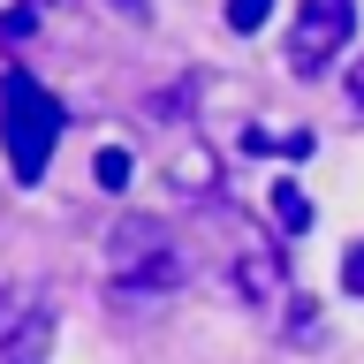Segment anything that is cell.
Returning a JSON list of instances; mask_svg holds the SVG:
<instances>
[{
    "label": "cell",
    "mask_w": 364,
    "mask_h": 364,
    "mask_svg": "<svg viewBox=\"0 0 364 364\" xmlns=\"http://www.w3.org/2000/svg\"><path fill=\"white\" fill-rule=\"evenodd\" d=\"M0 144H8L16 182H46L53 144H61V99H53L31 68H8V76H0Z\"/></svg>",
    "instance_id": "cell-1"
},
{
    "label": "cell",
    "mask_w": 364,
    "mask_h": 364,
    "mask_svg": "<svg viewBox=\"0 0 364 364\" xmlns=\"http://www.w3.org/2000/svg\"><path fill=\"white\" fill-rule=\"evenodd\" d=\"M190 281V266H182L175 235L159 220H144V213H129V220L107 235V289L114 296H167Z\"/></svg>",
    "instance_id": "cell-2"
},
{
    "label": "cell",
    "mask_w": 364,
    "mask_h": 364,
    "mask_svg": "<svg viewBox=\"0 0 364 364\" xmlns=\"http://www.w3.org/2000/svg\"><path fill=\"white\" fill-rule=\"evenodd\" d=\"M357 31V0H296V23H289V68L296 76H318Z\"/></svg>",
    "instance_id": "cell-3"
},
{
    "label": "cell",
    "mask_w": 364,
    "mask_h": 364,
    "mask_svg": "<svg viewBox=\"0 0 364 364\" xmlns=\"http://www.w3.org/2000/svg\"><path fill=\"white\" fill-rule=\"evenodd\" d=\"M38 318H53V311H46V289H31V281H8V289H0V357H8V349H16V341L31 334Z\"/></svg>",
    "instance_id": "cell-4"
},
{
    "label": "cell",
    "mask_w": 364,
    "mask_h": 364,
    "mask_svg": "<svg viewBox=\"0 0 364 364\" xmlns=\"http://www.w3.org/2000/svg\"><path fill=\"white\" fill-rule=\"evenodd\" d=\"M273 220L289 228V235H304V228H311V198H304L296 182H281V190H273Z\"/></svg>",
    "instance_id": "cell-5"
},
{
    "label": "cell",
    "mask_w": 364,
    "mask_h": 364,
    "mask_svg": "<svg viewBox=\"0 0 364 364\" xmlns=\"http://www.w3.org/2000/svg\"><path fill=\"white\" fill-rule=\"evenodd\" d=\"M91 182H99V190H129V152H122V144H107V152L91 159Z\"/></svg>",
    "instance_id": "cell-6"
},
{
    "label": "cell",
    "mask_w": 364,
    "mask_h": 364,
    "mask_svg": "<svg viewBox=\"0 0 364 364\" xmlns=\"http://www.w3.org/2000/svg\"><path fill=\"white\" fill-rule=\"evenodd\" d=\"M46 349H53V318H38V326H31V334H23L16 349H8V364H38Z\"/></svg>",
    "instance_id": "cell-7"
},
{
    "label": "cell",
    "mask_w": 364,
    "mask_h": 364,
    "mask_svg": "<svg viewBox=\"0 0 364 364\" xmlns=\"http://www.w3.org/2000/svg\"><path fill=\"white\" fill-rule=\"evenodd\" d=\"M273 0H228V31H258Z\"/></svg>",
    "instance_id": "cell-8"
},
{
    "label": "cell",
    "mask_w": 364,
    "mask_h": 364,
    "mask_svg": "<svg viewBox=\"0 0 364 364\" xmlns=\"http://www.w3.org/2000/svg\"><path fill=\"white\" fill-rule=\"evenodd\" d=\"M341 289L364 296V243H349V258H341Z\"/></svg>",
    "instance_id": "cell-9"
},
{
    "label": "cell",
    "mask_w": 364,
    "mask_h": 364,
    "mask_svg": "<svg viewBox=\"0 0 364 364\" xmlns=\"http://www.w3.org/2000/svg\"><path fill=\"white\" fill-rule=\"evenodd\" d=\"M107 8H114V16H129V23H144V16H152V0H107Z\"/></svg>",
    "instance_id": "cell-10"
},
{
    "label": "cell",
    "mask_w": 364,
    "mask_h": 364,
    "mask_svg": "<svg viewBox=\"0 0 364 364\" xmlns=\"http://www.w3.org/2000/svg\"><path fill=\"white\" fill-rule=\"evenodd\" d=\"M349 107H364V61H349Z\"/></svg>",
    "instance_id": "cell-11"
}]
</instances>
